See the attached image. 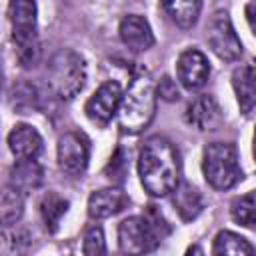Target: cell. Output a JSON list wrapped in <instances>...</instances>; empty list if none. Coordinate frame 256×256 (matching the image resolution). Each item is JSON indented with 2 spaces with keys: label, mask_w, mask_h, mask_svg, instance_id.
Listing matches in <instances>:
<instances>
[{
  "label": "cell",
  "mask_w": 256,
  "mask_h": 256,
  "mask_svg": "<svg viewBox=\"0 0 256 256\" xmlns=\"http://www.w3.org/2000/svg\"><path fill=\"white\" fill-rule=\"evenodd\" d=\"M2 78L4 76H2V66H0V90H2Z\"/></svg>",
  "instance_id": "cell-27"
},
{
  "label": "cell",
  "mask_w": 256,
  "mask_h": 256,
  "mask_svg": "<svg viewBox=\"0 0 256 256\" xmlns=\"http://www.w3.org/2000/svg\"><path fill=\"white\" fill-rule=\"evenodd\" d=\"M10 104L14 110H18V114H26V110H32L34 108V102H36V96H34V88H30L26 84V92H22V84L20 86H14L12 88V94H10Z\"/></svg>",
  "instance_id": "cell-25"
},
{
  "label": "cell",
  "mask_w": 256,
  "mask_h": 256,
  "mask_svg": "<svg viewBox=\"0 0 256 256\" xmlns=\"http://www.w3.org/2000/svg\"><path fill=\"white\" fill-rule=\"evenodd\" d=\"M120 100H122L120 84L116 80H108V82L100 84L96 88V92L88 98V102L84 106V112L92 122H96L100 126H106L116 116Z\"/></svg>",
  "instance_id": "cell-9"
},
{
  "label": "cell",
  "mask_w": 256,
  "mask_h": 256,
  "mask_svg": "<svg viewBox=\"0 0 256 256\" xmlns=\"http://www.w3.org/2000/svg\"><path fill=\"white\" fill-rule=\"evenodd\" d=\"M212 254L216 256H252L254 246L240 234L230 230H220L214 238Z\"/></svg>",
  "instance_id": "cell-19"
},
{
  "label": "cell",
  "mask_w": 256,
  "mask_h": 256,
  "mask_svg": "<svg viewBox=\"0 0 256 256\" xmlns=\"http://www.w3.org/2000/svg\"><path fill=\"white\" fill-rule=\"evenodd\" d=\"M8 148L18 160L38 158L42 152V136L30 124H16L8 134Z\"/></svg>",
  "instance_id": "cell-14"
},
{
  "label": "cell",
  "mask_w": 256,
  "mask_h": 256,
  "mask_svg": "<svg viewBox=\"0 0 256 256\" xmlns=\"http://www.w3.org/2000/svg\"><path fill=\"white\" fill-rule=\"evenodd\" d=\"M168 234V226L156 206H148L144 216H130L118 226V246L124 254H146L156 250Z\"/></svg>",
  "instance_id": "cell-3"
},
{
  "label": "cell",
  "mask_w": 256,
  "mask_h": 256,
  "mask_svg": "<svg viewBox=\"0 0 256 256\" xmlns=\"http://www.w3.org/2000/svg\"><path fill=\"white\" fill-rule=\"evenodd\" d=\"M56 158L62 172L68 176H80L84 174L88 160H90V140L84 132L70 130L60 136L56 146Z\"/></svg>",
  "instance_id": "cell-8"
},
{
  "label": "cell",
  "mask_w": 256,
  "mask_h": 256,
  "mask_svg": "<svg viewBox=\"0 0 256 256\" xmlns=\"http://www.w3.org/2000/svg\"><path fill=\"white\" fill-rule=\"evenodd\" d=\"M24 214V196L12 186L0 188V226H14Z\"/></svg>",
  "instance_id": "cell-20"
},
{
  "label": "cell",
  "mask_w": 256,
  "mask_h": 256,
  "mask_svg": "<svg viewBox=\"0 0 256 256\" xmlns=\"http://www.w3.org/2000/svg\"><path fill=\"white\" fill-rule=\"evenodd\" d=\"M82 252L86 256H98L106 252V242H104V232L100 226H90L84 234V244Z\"/></svg>",
  "instance_id": "cell-24"
},
{
  "label": "cell",
  "mask_w": 256,
  "mask_h": 256,
  "mask_svg": "<svg viewBox=\"0 0 256 256\" xmlns=\"http://www.w3.org/2000/svg\"><path fill=\"white\" fill-rule=\"evenodd\" d=\"M230 216L234 222L252 228L256 222V210H254V192H246L238 198H234L230 206Z\"/></svg>",
  "instance_id": "cell-22"
},
{
  "label": "cell",
  "mask_w": 256,
  "mask_h": 256,
  "mask_svg": "<svg viewBox=\"0 0 256 256\" xmlns=\"http://www.w3.org/2000/svg\"><path fill=\"white\" fill-rule=\"evenodd\" d=\"M86 84L84 58L74 50H60L48 64V86L60 100H72Z\"/></svg>",
  "instance_id": "cell-5"
},
{
  "label": "cell",
  "mask_w": 256,
  "mask_h": 256,
  "mask_svg": "<svg viewBox=\"0 0 256 256\" xmlns=\"http://www.w3.org/2000/svg\"><path fill=\"white\" fill-rule=\"evenodd\" d=\"M168 18L180 28H192L198 22L202 0H160Z\"/></svg>",
  "instance_id": "cell-18"
},
{
  "label": "cell",
  "mask_w": 256,
  "mask_h": 256,
  "mask_svg": "<svg viewBox=\"0 0 256 256\" xmlns=\"http://www.w3.org/2000/svg\"><path fill=\"white\" fill-rule=\"evenodd\" d=\"M232 86L240 104L242 114H250L256 102V80H254V66L242 64L232 72Z\"/></svg>",
  "instance_id": "cell-17"
},
{
  "label": "cell",
  "mask_w": 256,
  "mask_h": 256,
  "mask_svg": "<svg viewBox=\"0 0 256 256\" xmlns=\"http://www.w3.org/2000/svg\"><path fill=\"white\" fill-rule=\"evenodd\" d=\"M176 74H178V82L186 90H190V92L198 90L206 84V80L210 76V62L200 50L188 48L178 56Z\"/></svg>",
  "instance_id": "cell-10"
},
{
  "label": "cell",
  "mask_w": 256,
  "mask_h": 256,
  "mask_svg": "<svg viewBox=\"0 0 256 256\" xmlns=\"http://www.w3.org/2000/svg\"><path fill=\"white\" fill-rule=\"evenodd\" d=\"M68 212V200H64L62 196H58L56 192H48L42 200H40V216L42 222L46 226L48 232H56L64 214Z\"/></svg>",
  "instance_id": "cell-21"
},
{
  "label": "cell",
  "mask_w": 256,
  "mask_h": 256,
  "mask_svg": "<svg viewBox=\"0 0 256 256\" xmlns=\"http://www.w3.org/2000/svg\"><path fill=\"white\" fill-rule=\"evenodd\" d=\"M120 128L128 134H138L152 122L156 114V86L148 72L134 76L118 106Z\"/></svg>",
  "instance_id": "cell-2"
},
{
  "label": "cell",
  "mask_w": 256,
  "mask_h": 256,
  "mask_svg": "<svg viewBox=\"0 0 256 256\" xmlns=\"http://www.w3.org/2000/svg\"><path fill=\"white\" fill-rule=\"evenodd\" d=\"M30 244V236L22 228H12V226H0V252H22Z\"/></svg>",
  "instance_id": "cell-23"
},
{
  "label": "cell",
  "mask_w": 256,
  "mask_h": 256,
  "mask_svg": "<svg viewBox=\"0 0 256 256\" xmlns=\"http://www.w3.org/2000/svg\"><path fill=\"white\" fill-rule=\"evenodd\" d=\"M128 204V196L120 188H102L88 198V216L92 220H104L122 212Z\"/></svg>",
  "instance_id": "cell-13"
},
{
  "label": "cell",
  "mask_w": 256,
  "mask_h": 256,
  "mask_svg": "<svg viewBox=\"0 0 256 256\" xmlns=\"http://www.w3.org/2000/svg\"><path fill=\"white\" fill-rule=\"evenodd\" d=\"M156 94H160L164 100H178V88H176V84H174V80H170L168 76L166 78H162L160 80V84H158V88H156Z\"/></svg>",
  "instance_id": "cell-26"
},
{
  "label": "cell",
  "mask_w": 256,
  "mask_h": 256,
  "mask_svg": "<svg viewBox=\"0 0 256 256\" xmlns=\"http://www.w3.org/2000/svg\"><path fill=\"white\" fill-rule=\"evenodd\" d=\"M120 40L124 46H128L132 52H144L154 46V34L148 24V20L140 14H128L120 20L118 26Z\"/></svg>",
  "instance_id": "cell-11"
},
{
  "label": "cell",
  "mask_w": 256,
  "mask_h": 256,
  "mask_svg": "<svg viewBox=\"0 0 256 256\" xmlns=\"http://www.w3.org/2000/svg\"><path fill=\"white\" fill-rule=\"evenodd\" d=\"M202 172L214 190H228L242 178L236 146L230 142H212L202 154Z\"/></svg>",
  "instance_id": "cell-6"
},
{
  "label": "cell",
  "mask_w": 256,
  "mask_h": 256,
  "mask_svg": "<svg viewBox=\"0 0 256 256\" xmlns=\"http://www.w3.org/2000/svg\"><path fill=\"white\" fill-rule=\"evenodd\" d=\"M222 120L220 106L214 96L202 94L194 98L186 108V122L196 130H214Z\"/></svg>",
  "instance_id": "cell-12"
},
{
  "label": "cell",
  "mask_w": 256,
  "mask_h": 256,
  "mask_svg": "<svg viewBox=\"0 0 256 256\" xmlns=\"http://www.w3.org/2000/svg\"><path fill=\"white\" fill-rule=\"evenodd\" d=\"M172 204H174L178 216L184 222L194 220L202 212V208H204L202 194L198 192L196 186H192L188 182H178L174 186V190H172Z\"/></svg>",
  "instance_id": "cell-16"
},
{
  "label": "cell",
  "mask_w": 256,
  "mask_h": 256,
  "mask_svg": "<svg viewBox=\"0 0 256 256\" xmlns=\"http://www.w3.org/2000/svg\"><path fill=\"white\" fill-rule=\"evenodd\" d=\"M8 18L12 40L22 66H30L38 56V8L36 0H10Z\"/></svg>",
  "instance_id": "cell-4"
},
{
  "label": "cell",
  "mask_w": 256,
  "mask_h": 256,
  "mask_svg": "<svg viewBox=\"0 0 256 256\" xmlns=\"http://www.w3.org/2000/svg\"><path fill=\"white\" fill-rule=\"evenodd\" d=\"M42 182H44V170L36 162V158H32V160H18L10 168V186L14 190H18L22 196L38 190L42 186Z\"/></svg>",
  "instance_id": "cell-15"
},
{
  "label": "cell",
  "mask_w": 256,
  "mask_h": 256,
  "mask_svg": "<svg viewBox=\"0 0 256 256\" xmlns=\"http://www.w3.org/2000/svg\"><path fill=\"white\" fill-rule=\"evenodd\" d=\"M206 40L212 52L228 62H234L242 56V42L232 26V20L226 10H216L206 26Z\"/></svg>",
  "instance_id": "cell-7"
},
{
  "label": "cell",
  "mask_w": 256,
  "mask_h": 256,
  "mask_svg": "<svg viewBox=\"0 0 256 256\" xmlns=\"http://www.w3.org/2000/svg\"><path fill=\"white\" fill-rule=\"evenodd\" d=\"M138 176L152 196H166L180 180V158L174 144L164 136H150L138 154Z\"/></svg>",
  "instance_id": "cell-1"
}]
</instances>
